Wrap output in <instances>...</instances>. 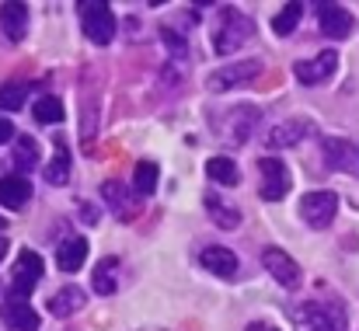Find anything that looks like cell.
<instances>
[{
  "label": "cell",
  "instance_id": "6da1fadb",
  "mask_svg": "<svg viewBox=\"0 0 359 331\" xmlns=\"http://www.w3.org/2000/svg\"><path fill=\"white\" fill-rule=\"evenodd\" d=\"M290 318L297 331H346L349 318L339 300H304L290 307Z\"/></svg>",
  "mask_w": 359,
  "mask_h": 331
},
{
  "label": "cell",
  "instance_id": "7a4b0ae2",
  "mask_svg": "<svg viewBox=\"0 0 359 331\" xmlns=\"http://www.w3.org/2000/svg\"><path fill=\"white\" fill-rule=\"evenodd\" d=\"M251 35H255V21L244 18L234 7H224V14H220V21H217V28H213V53L227 56V53L241 49Z\"/></svg>",
  "mask_w": 359,
  "mask_h": 331
},
{
  "label": "cell",
  "instance_id": "3957f363",
  "mask_svg": "<svg viewBox=\"0 0 359 331\" xmlns=\"http://www.w3.org/2000/svg\"><path fill=\"white\" fill-rule=\"evenodd\" d=\"M258 119H262V109H258V105H234V109L224 115V122H217V136L227 140L231 147H244V143L251 140Z\"/></svg>",
  "mask_w": 359,
  "mask_h": 331
},
{
  "label": "cell",
  "instance_id": "277c9868",
  "mask_svg": "<svg viewBox=\"0 0 359 331\" xmlns=\"http://www.w3.org/2000/svg\"><path fill=\"white\" fill-rule=\"evenodd\" d=\"M81 18H84V35L95 46H109L116 39V14L109 4H102V0L81 4Z\"/></svg>",
  "mask_w": 359,
  "mask_h": 331
},
{
  "label": "cell",
  "instance_id": "5b68a950",
  "mask_svg": "<svg viewBox=\"0 0 359 331\" xmlns=\"http://www.w3.org/2000/svg\"><path fill=\"white\" fill-rule=\"evenodd\" d=\"M258 74H262V60H241V63H227V67H220V70H213V74H210L206 88H210L213 95H224V91H234V88L251 84Z\"/></svg>",
  "mask_w": 359,
  "mask_h": 331
},
{
  "label": "cell",
  "instance_id": "8992f818",
  "mask_svg": "<svg viewBox=\"0 0 359 331\" xmlns=\"http://www.w3.org/2000/svg\"><path fill=\"white\" fill-rule=\"evenodd\" d=\"M335 213H339V196H335V192H307V196L300 199V217H304L307 227H314V230L332 227Z\"/></svg>",
  "mask_w": 359,
  "mask_h": 331
},
{
  "label": "cell",
  "instance_id": "52a82bcc",
  "mask_svg": "<svg viewBox=\"0 0 359 331\" xmlns=\"http://www.w3.org/2000/svg\"><path fill=\"white\" fill-rule=\"evenodd\" d=\"M335 70H339V53H335V49H321L318 56L293 63V74H297V81H300V84H307V88H318V84H325L328 77H335Z\"/></svg>",
  "mask_w": 359,
  "mask_h": 331
},
{
  "label": "cell",
  "instance_id": "ba28073f",
  "mask_svg": "<svg viewBox=\"0 0 359 331\" xmlns=\"http://www.w3.org/2000/svg\"><path fill=\"white\" fill-rule=\"evenodd\" d=\"M39 279H42V258H39V251L25 248V251L18 255V262H14V276H11V290H14V297H18V300L32 297V290L39 286Z\"/></svg>",
  "mask_w": 359,
  "mask_h": 331
},
{
  "label": "cell",
  "instance_id": "9c48e42d",
  "mask_svg": "<svg viewBox=\"0 0 359 331\" xmlns=\"http://www.w3.org/2000/svg\"><path fill=\"white\" fill-rule=\"evenodd\" d=\"M262 265L272 272V279H276L283 290H300L304 272H300V265H297L283 248H265V251H262Z\"/></svg>",
  "mask_w": 359,
  "mask_h": 331
},
{
  "label": "cell",
  "instance_id": "30bf717a",
  "mask_svg": "<svg viewBox=\"0 0 359 331\" xmlns=\"http://www.w3.org/2000/svg\"><path fill=\"white\" fill-rule=\"evenodd\" d=\"M321 150H325V161H328V168H335V171H346V175L359 178V147L353 143V140L328 136V140H321Z\"/></svg>",
  "mask_w": 359,
  "mask_h": 331
},
{
  "label": "cell",
  "instance_id": "8fae6325",
  "mask_svg": "<svg viewBox=\"0 0 359 331\" xmlns=\"http://www.w3.org/2000/svg\"><path fill=\"white\" fill-rule=\"evenodd\" d=\"M258 171H262V199L276 203V199H283L290 192L293 178H290V171H286V164L279 157H262Z\"/></svg>",
  "mask_w": 359,
  "mask_h": 331
},
{
  "label": "cell",
  "instance_id": "7c38bea8",
  "mask_svg": "<svg viewBox=\"0 0 359 331\" xmlns=\"http://www.w3.org/2000/svg\"><path fill=\"white\" fill-rule=\"evenodd\" d=\"M353 14L339 4H318V28L325 39H349L353 35Z\"/></svg>",
  "mask_w": 359,
  "mask_h": 331
},
{
  "label": "cell",
  "instance_id": "4fadbf2b",
  "mask_svg": "<svg viewBox=\"0 0 359 331\" xmlns=\"http://www.w3.org/2000/svg\"><path fill=\"white\" fill-rule=\"evenodd\" d=\"M307 133H311V122H307V119H286V122L272 126V129L262 136V143H265L269 150H286V147H297Z\"/></svg>",
  "mask_w": 359,
  "mask_h": 331
},
{
  "label": "cell",
  "instance_id": "5bb4252c",
  "mask_svg": "<svg viewBox=\"0 0 359 331\" xmlns=\"http://www.w3.org/2000/svg\"><path fill=\"white\" fill-rule=\"evenodd\" d=\"M199 262H203L206 272H213V276H220V279H234V276H238V255H234L231 248H224V244L203 248V251H199Z\"/></svg>",
  "mask_w": 359,
  "mask_h": 331
},
{
  "label": "cell",
  "instance_id": "9a60e30c",
  "mask_svg": "<svg viewBox=\"0 0 359 331\" xmlns=\"http://www.w3.org/2000/svg\"><path fill=\"white\" fill-rule=\"evenodd\" d=\"M0 321L11 331H39V314L32 311V304H25L18 297L0 304Z\"/></svg>",
  "mask_w": 359,
  "mask_h": 331
},
{
  "label": "cell",
  "instance_id": "2e32d148",
  "mask_svg": "<svg viewBox=\"0 0 359 331\" xmlns=\"http://www.w3.org/2000/svg\"><path fill=\"white\" fill-rule=\"evenodd\" d=\"M102 196H105V203L116 210L119 220H133V217L140 213V196H136V189H126L119 182H105V185H102Z\"/></svg>",
  "mask_w": 359,
  "mask_h": 331
},
{
  "label": "cell",
  "instance_id": "e0dca14e",
  "mask_svg": "<svg viewBox=\"0 0 359 331\" xmlns=\"http://www.w3.org/2000/svg\"><path fill=\"white\" fill-rule=\"evenodd\" d=\"M84 304H88V293L81 286H63L49 297V314L53 318H70V314L84 311Z\"/></svg>",
  "mask_w": 359,
  "mask_h": 331
},
{
  "label": "cell",
  "instance_id": "ac0fdd59",
  "mask_svg": "<svg viewBox=\"0 0 359 331\" xmlns=\"http://www.w3.org/2000/svg\"><path fill=\"white\" fill-rule=\"evenodd\" d=\"M28 199H32V182L25 175H4L0 178V206L21 210Z\"/></svg>",
  "mask_w": 359,
  "mask_h": 331
},
{
  "label": "cell",
  "instance_id": "d6986e66",
  "mask_svg": "<svg viewBox=\"0 0 359 331\" xmlns=\"http://www.w3.org/2000/svg\"><path fill=\"white\" fill-rule=\"evenodd\" d=\"M203 203H206V213L213 217L217 227H224V230H238L241 227V210L234 206V203H227L220 192H206Z\"/></svg>",
  "mask_w": 359,
  "mask_h": 331
},
{
  "label": "cell",
  "instance_id": "ffe728a7",
  "mask_svg": "<svg viewBox=\"0 0 359 331\" xmlns=\"http://www.w3.org/2000/svg\"><path fill=\"white\" fill-rule=\"evenodd\" d=\"M0 28L11 42H21L28 35V7L25 4H4L0 7Z\"/></svg>",
  "mask_w": 359,
  "mask_h": 331
},
{
  "label": "cell",
  "instance_id": "44dd1931",
  "mask_svg": "<svg viewBox=\"0 0 359 331\" xmlns=\"http://www.w3.org/2000/svg\"><path fill=\"white\" fill-rule=\"evenodd\" d=\"M88 258V241L84 237H67L60 248H56V265L60 272H77Z\"/></svg>",
  "mask_w": 359,
  "mask_h": 331
},
{
  "label": "cell",
  "instance_id": "7402d4cb",
  "mask_svg": "<svg viewBox=\"0 0 359 331\" xmlns=\"http://www.w3.org/2000/svg\"><path fill=\"white\" fill-rule=\"evenodd\" d=\"M91 286H95V293L112 297L116 286H119V258H102L91 272Z\"/></svg>",
  "mask_w": 359,
  "mask_h": 331
},
{
  "label": "cell",
  "instance_id": "603a6c76",
  "mask_svg": "<svg viewBox=\"0 0 359 331\" xmlns=\"http://www.w3.org/2000/svg\"><path fill=\"white\" fill-rule=\"evenodd\" d=\"M46 182L49 185H67L70 182V150H67V143L60 136H56V157L46 168Z\"/></svg>",
  "mask_w": 359,
  "mask_h": 331
},
{
  "label": "cell",
  "instance_id": "cb8c5ba5",
  "mask_svg": "<svg viewBox=\"0 0 359 331\" xmlns=\"http://www.w3.org/2000/svg\"><path fill=\"white\" fill-rule=\"evenodd\" d=\"M206 175H210L217 185H238V182H241L238 164H234L231 157H220V154L206 161Z\"/></svg>",
  "mask_w": 359,
  "mask_h": 331
},
{
  "label": "cell",
  "instance_id": "d4e9b609",
  "mask_svg": "<svg viewBox=\"0 0 359 331\" xmlns=\"http://www.w3.org/2000/svg\"><path fill=\"white\" fill-rule=\"evenodd\" d=\"M28 102V81H7L0 84V112H21Z\"/></svg>",
  "mask_w": 359,
  "mask_h": 331
},
{
  "label": "cell",
  "instance_id": "484cf974",
  "mask_svg": "<svg viewBox=\"0 0 359 331\" xmlns=\"http://www.w3.org/2000/svg\"><path fill=\"white\" fill-rule=\"evenodd\" d=\"M32 115H35V122H42V126L63 122V102L53 98V95H46V98H39V102L32 105Z\"/></svg>",
  "mask_w": 359,
  "mask_h": 331
},
{
  "label": "cell",
  "instance_id": "4316f807",
  "mask_svg": "<svg viewBox=\"0 0 359 331\" xmlns=\"http://www.w3.org/2000/svg\"><path fill=\"white\" fill-rule=\"evenodd\" d=\"M133 189L136 196H150L157 189V164L154 161H140L136 171H133Z\"/></svg>",
  "mask_w": 359,
  "mask_h": 331
},
{
  "label": "cell",
  "instance_id": "83f0119b",
  "mask_svg": "<svg viewBox=\"0 0 359 331\" xmlns=\"http://www.w3.org/2000/svg\"><path fill=\"white\" fill-rule=\"evenodd\" d=\"M300 14H304V4H286V7L276 14L272 32H276V35H293L297 25H300Z\"/></svg>",
  "mask_w": 359,
  "mask_h": 331
},
{
  "label": "cell",
  "instance_id": "f1b7e54d",
  "mask_svg": "<svg viewBox=\"0 0 359 331\" xmlns=\"http://www.w3.org/2000/svg\"><path fill=\"white\" fill-rule=\"evenodd\" d=\"M14 164L21 171H28V168L39 164V143L32 136H18V143H14Z\"/></svg>",
  "mask_w": 359,
  "mask_h": 331
},
{
  "label": "cell",
  "instance_id": "f546056e",
  "mask_svg": "<svg viewBox=\"0 0 359 331\" xmlns=\"http://www.w3.org/2000/svg\"><path fill=\"white\" fill-rule=\"evenodd\" d=\"M161 39H164V46H168V53L175 56V60H185V39L175 32V28H161Z\"/></svg>",
  "mask_w": 359,
  "mask_h": 331
},
{
  "label": "cell",
  "instance_id": "4dcf8cb0",
  "mask_svg": "<svg viewBox=\"0 0 359 331\" xmlns=\"http://www.w3.org/2000/svg\"><path fill=\"white\" fill-rule=\"evenodd\" d=\"M11 140H14V126L0 115V143H11Z\"/></svg>",
  "mask_w": 359,
  "mask_h": 331
},
{
  "label": "cell",
  "instance_id": "1f68e13d",
  "mask_svg": "<svg viewBox=\"0 0 359 331\" xmlns=\"http://www.w3.org/2000/svg\"><path fill=\"white\" fill-rule=\"evenodd\" d=\"M244 331H279V328H272V325H265V321H251Z\"/></svg>",
  "mask_w": 359,
  "mask_h": 331
},
{
  "label": "cell",
  "instance_id": "d6a6232c",
  "mask_svg": "<svg viewBox=\"0 0 359 331\" xmlns=\"http://www.w3.org/2000/svg\"><path fill=\"white\" fill-rule=\"evenodd\" d=\"M4 255H7V241L0 237V258H4Z\"/></svg>",
  "mask_w": 359,
  "mask_h": 331
},
{
  "label": "cell",
  "instance_id": "836d02e7",
  "mask_svg": "<svg viewBox=\"0 0 359 331\" xmlns=\"http://www.w3.org/2000/svg\"><path fill=\"white\" fill-rule=\"evenodd\" d=\"M140 331H164V328H140Z\"/></svg>",
  "mask_w": 359,
  "mask_h": 331
},
{
  "label": "cell",
  "instance_id": "e575fe53",
  "mask_svg": "<svg viewBox=\"0 0 359 331\" xmlns=\"http://www.w3.org/2000/svg\"><path fill=\"white\" fill-rule=\"evenodd\" d=\"M4 223H7V220H4V217H0V227H4Z\"/></svg>",
  "mask_w": 359,
  "mask_h": 331
}]
</instances>
